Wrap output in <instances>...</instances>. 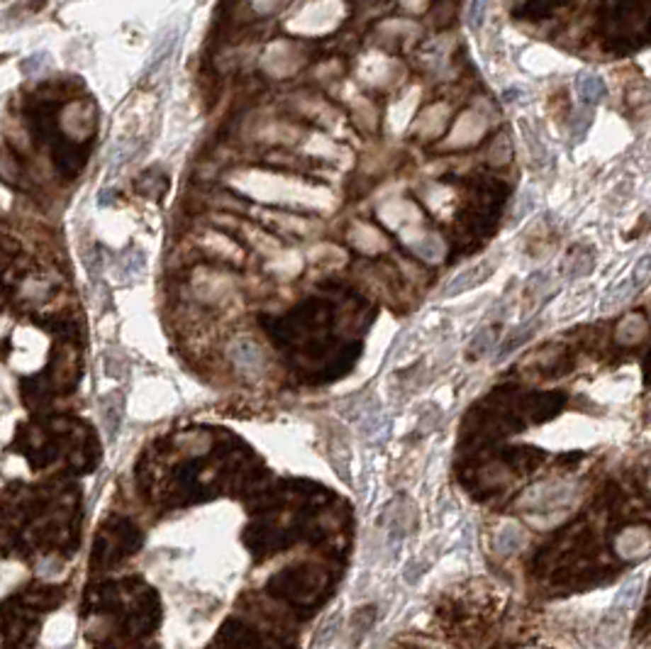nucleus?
Listing matches in <instances>:
<instances>
[{
    "label": "nucleus",
    "instance_id": "1",
    "mask_svg": "<svg viewBox=\"0 0 651 649\" xmlns=\"http://www.w3.org/2000/svg\"><path fill=\"white\" fill-rule=\"evenodd\" d=\"M142 542V532L130 520H113L101 530L93 547V566L108 569L130 557Z\"/></svg>",
    "mask_w": 651,
    "mask_h": 649
},
{
    "label": "nucleus",
    "instance_id": "2",
    "mask_svg": "<svg viewBox=\"0 0 651 649\" xmlns=\"http://www.w3.org/2000/svg\"><path fill=\"white\" fill-rule=\"evenodd\" d=\"M605 93H608V88H605L603 79H600L598 74H593V71H581V74L576 76V96L581 106L595 108L605 98Z\"/></svg>",
    "mask_w": 651,
    "mask_h": 649
},
{
    "label": "nucleus",
    "instance_id": "3",
    "mask_svg": "<svg viewBox=\"0 0 651 649\" xmlns=\"http://www.w3.org/2000/svg\"><path fill=\"white\" fill-rule=\"evenodd\" d=\"M490 271H493V264H476V266H468L463 269L461 273H456L454 278L449 281V286L444 288V295H456V293H463V290L473 288V286L483 283L485 278L490 276Z\"/></svg>",
    "mask_w": 651,
    "mask_h": 649
},
{
    "label": "nucleus",
    "instance_id": "4",
    "mask_svg": "<svg viewBox=\"0 0 651 649\" xmlns=\"http://www.w3.org/2000/svg\"><path fill=\"white\" fill-rule=\"evenodd\" d=\"M637 293H639V288L634 286L632 278H625V281L617 283L615 288H612L610 293L603 298V310H605V312H608V310H615V307L625 305L627 300H632Z\"/></svg>",
    "mask_w": 651,
    "mask_h": 649
},
{
    "label": "nucleus",
    "instance_id": "5",
    "mask_svg": "<svg viewBox=\"0 0 651 649\" xmlns=\"http://www.w3.org/2000/svg\"><path fill=\"white\" fill-rule=\"evenodd\" d=\"M537 327H539V320H527L525 324H520V327H517L515 332H512L510 337H507L505 342H503V346L498 349V356H500V359L510 354V351L520 349V346L525 344L534 332H537Z\"/></svg>",
    "mask_w": 651,
    "mask_h": 649
},
{
    "label": "nucleus",
    "instance_id": "6",
    "mask_svg": "<svg viewBox=\"0 0 651 649\" xmlns=\"http://www.w3.org/2000/svg\"><path fill=\"white\" fill-rule=\"evenodd\" d=\"M522 542H525V532L515 525H507L495 535V549L500 554H512L515 549L522 547Z\"/></svg>",
    "mask_w": 651,
    "mask_h": 649
},
{
    "label": "nucleus",
    "instance_id": "7",
    "mask_svg": "<svg viewBox=\"0 0 651 649\" xmlns=\"http://www.w3.org/2000/svg\"><path fill=\"white\" fill-rule=\"evenodd\" d=\"M493 344H495V329L493 327H483V329H478L476 334H473V339H471V344H468V356H483V354H488L490 349H493Z\"/></svg>",
    "mask_w": 651,
    "mask_h": 649
},
{
    "label": "nucleus",
    "instance_id": "8",
    "mask_svg": "<svg viewBox=\"0 0 651 649\" xmlns=\"http://www.w3.org/2000/svg\"><path fill=\"white\" fill-rule=\"evenodd\" d=\"M593 269V254H583L581 256V249H576L571 254V259L566 264V276L568 278H578V276H586V273Z\"/></svg>",
    "mask_w": 651,
    "mask_h": 649
},
{
    "label": "nucleus",
    "instance_id": "9",
    "mask_svg": "<svg viewBox=\"0 0 651 649\" xmlns=\"http://www.w3.org/2000/svg\"><path fill=\"white\" fill-rule=\"evenodd\" d=\"M632 281H634V286H637L639 290L642 288H647L649 286V281H651V254H644V256H639V261L634 264V269H632Z\"/></svg>",
    "mask_w": 651,
    "mask_h": 649
},
{
    "label": "nucleus",
    "instance_id": "10",
    "mask_svg": "<svg viewBox=\"0 0 651 649\" xmlns=\"http://www.w3.org/2000/svg\"><path fill=\"white\" fill-rule=\"evenodd\" d=\"M590 123H593V108L581 106V110H578V115L573 118V125H571V137H573V140H581V137L588 132Z\"/></svg>",
    "mask_w": 651,
    "mask_h": 649
},
{
    "label": "nucleus",
    "instance_id": "11",
    "mask_svg": "<svg viewBox=\"0 0 651 649\" xmlns=\"http://www.w3.org/2000/svg\"><path fill=\"white\" fill-rule=\"evenodd\" d=\"M485 13H488V0H471V5H468V25L473 30H481L485 22Z\"/></svg>",
    "mask_w": 651,
    "mask_h": 649
},
{
    "label": "nucleus",
    "instance_id": "12",
    "mask_svg": "<svg viewBox=\"0 0 651 649\" xmlns=\"http://www.w3.org/2000/svg\"><path fill=\"white\" fill-rule=\"evenodd\" d=\"M525 96H527V93L522 91V88L515 86V88H507V91L503 93V101L512 106V103H522V101H525Z\"/></svg>",
    "mask_w": 651,
    "mask_h": 649
}]
</instances>
